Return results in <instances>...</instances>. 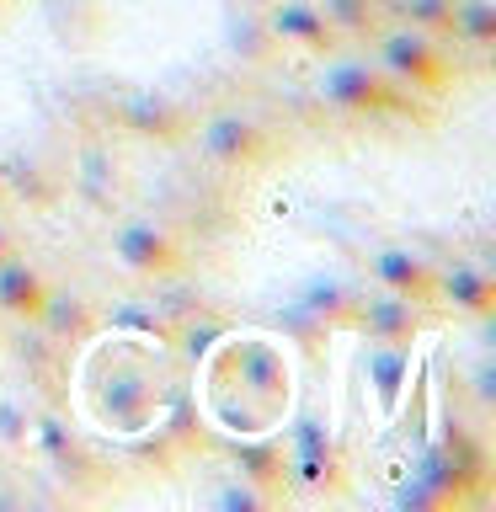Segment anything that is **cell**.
I'll return each instance as SVG.
<instances>
[{
  "label": "cell",
  "instance_id": "9",
  "mask_svg": "<svg viewBox=\"0 0 496 512\" xmlns=\"http://www.w3.org/2000/svg\"><path fill=\"white\" fill-rule=\"evenodd\" d=\"M32 326L48 331L54 342H86V336L96 331V315H91V304L75 299V294H48L43 315L32 320Z\"/></svg>",
  "mask_w": 496,
  "mask_h": 512
},
{
  "label": "cell",
  "instance_id": "8",
  "mask_svg": "<svg viewBox=\"0 0 496 512\" xmlns=\"http://www.w3.org/2000/svg\"><path fill=\"white\" fill-rule=\"evenodd\" d=\"M368 374H374V384H379L384 416H395L400 384L411 379V347L406 342H368Z\"/></svg>",
  "mask_w": 496,
  "mask_h": 512
},
{
  "label": "cell",
  "instance_id": "1",
  "mask_svg": "<svg viewBox=\"0 0 496 512\" xmlns=\"http://www.w3.org/2000/svg\"><path fill=\"white\" fill-rule=\"evenodd\" d=\"M379 59H384V70H390L400 86H422V91H443V80H448V54H443V43L432 38V32H390V38L379 43Z\"/></svg>",
  "mask_w": 496,
  "mask_h": 512
},
{
  "label": "cell",
  "instance_id": "6",
  "mask_svg": "<svg viewBox=\"0 0 496 512\" xmlns=\"http://www.w3.org/2000/svg\"><path fill=\"white\" fill-rule=\"evenodd\" d=\"M48 294H54V288H48V278L32 262H0V310L6 315H16V320H38L43 315V304H48Z\"/></svg>",
  "mask_w": 496,
  "mask_h": 512
},
{
  "label": "cell",
  "instance_id": "11",
  "mask_svg": "<svg viewBox=\"0 0 496 512\" xmlns=\"http://www.w3.org/2000/svg\"><path fill=\"white\" fill-rule=\"evenodd\" d=\"M363 331H368V342H411V331H416V304L406 299H374L363 310Z\"/></svg>",
  "mask_w": 496,
  "mask_h": 512
},
{
  "label": "cell",
  "instance_id": "15",
  "mask_svg": "<svg viewBox=\"0 0 496 512\" xmlns=\"http://www.w3.org/2000/svg\"><path fill=\"white\" fill-rule=\"evenodd\" d=\"M326 22H336L342 32H368V22H374V6L368 0H326Z\"/></svg>",
  "mask_w": 496,
  "mask_h": 512
},
{
  "label": "cell",
  "instance_id": "12",
  "mask_svg": "<svg viewBox=\"0 0 496 512\" xmlns=\"http://www.w3.org/2000/svg\"><path fill=\"white\" fill-rule=\"evenodd\" d=\"M128 128H134V134H150V139H176L182 134V112H176L166 96H139V102L128 107Z\"/></svg>",
  "mask_w": 496,
  "mask_h": 512
},
{
  "label": "cell",
  "instance_id": "16",
  "mask_svg": "<svg viewBox=\"0 0 496 512\" xmlns=\"http://www.w3.org/2000/svg\"><path fill=\"white\" fill-rule=\"evenodd\" d=\"M112 326H123V331H144V336H160V342H166V320H160L155 310H144V304H128L123 315H112Z\"/></svg>",
  "mask_w": 496,
  "mask_h": 512
},
{
  "label": "cell",
  "instance_id": "13",
  "mask_svg": "<svg viewBox=\"0 0 496 512\" xmlns=\"http://www.w3.org/2000/svg\"><path fill=\"white\" fill-rule=\"evenodd\" d=\"M6 182L11 192L22 198L27 208H48L59 198V187H54V176H48L43 166H32V160H11V171H6Z\"/></svg>",
  "mask_w": 496,
  "mask_h": 512
},
{
  "label": "cell",
  "instance_id": "14",
  "mask_svg": "<svg viewBox=\"0 0 496 512\" xmlns=\"http://www.w3.org/2000/svg\"><path fill=\"white\" fill-rule=\"evenodd\" d=\"M395 11L406 16L416 32H432V38H443V32H454L459 0H395Z\"/></svg>",
  "mask_w": 496,
  "mask_h": 512
},
{
  "label": "cell",
  "instance_id": "2",
  "mask_svg": "<svg viewBox=\"0 0 496 512\" xmlns=\"http://www.w3.org/2000/svg\"><path fill=\"white\" fill-rule=\"evenodd\" d=\"M118 262L128 272H139V278H171V272L187 262V251H182V240H176L166 224L134 219V224L118 230Z\"/></svg>",
  "mask_w": 496,
  "mask_h": 512
},
{
  "label": "cell",
  "instance_id": "7",
  "mask_svg": "<svg viewBox=\"0 0 496 512\" xmlns=\"http://www.w3.org/2000/svg\"><path fill=\"white\" fill-rule=\"evenodd\" d=\"M267 32L283 43H299V48H326L331 43V22L315 0H283V6L267 16Z\"/></svg>",
  "mask_w": 496,
  "mask_h": 512
},
{
  "label": "cell",
  "instance_id": "18",
  "mask_svg": "<svg viewBox=\"0 0 496 512\" xmlns=\"http://www.w3.org/2000/svg\"><path fill=\"white\" fill-rule=\"evenodd\" d=\"M6 256H11V224L0 219V262H6Z\"/></svg>",
  "mask_w": 496,
  "mask_h": 512
},
{
  "label": "cell",
  "instance_id": "3",
  "mask_svg": "<svg viewBox=\"0 0 496 512\" xmlns=\"http://www.w3.org/2000/svg\"><path fill=\"white\" fill-rule=\"evenodd\" d=\"M320 96H326L331 107L342 112H390L395 91L390 80H384L379 70H368V64H336V70H326V80H320Z\"/></svg>",
  "mask_w": 496,
  "mask_h": 512
},
{
  "label": "cell",
  "instance_id": "10",
  "mask_svg": "<svg viewBox=\"0 0 496 512\" xmlns=\"http://www.w3.org/2000/svg\"><path fill=\"white\" fill-rule=\"evenodd\" d=\"M438 294L448 304H459V310H470V315H491V304H496V288H491V278L480 267H448V272H438Z\"/></svg>",
  "mask_w": 496,
  "mask_h": 512
},
{
  "label": "cell",
  "instance_id": "5",
  "mask_svg": "<svg viewBox=\"0 0 496 512\" xmlns=\"http://www.w3.org/2000/svg\"><path fill=\"white\" fill-rule=\"evenodd\" d=\"M203 144L214 160H224V166H262L267 150H272L267 128L256 118H214L203 128Z\"/></svg>",
  "mask_w": 496,
  "mask_h": 512
},
{
  "label": "cell",
  "instance_id": "4",
  "mask_svg": "<svg viewBox=\"0 0 496 512\" xmlns=\"http://www.w3.org/2000/svg\"><path fill=\"white\" fill-rule=\"evenodd\" d=\"M374 278L384 294H395V299H406V304H432L438 299V267L427 262V256H416V251H379V262H374Z\"/></svg>",
  "mask_w": 496,
  "mask_h": 512
},
{
  "label": "cell",
  "instance_id": "17",
  "mask_svg": "<svg viewBox=\"0 0 496 512\" xmlns=\"http://www.w3.org/2000/svg\"><path fill=\"white\" fill-rule=\"evenodd\" d=\"M235 48H240V54H251V59H256V54H267V43H262V27H251V22H246V27L235 32Z\"/></svg>",
  "mask_w": 496,
  "mask_h": 512
}]
</instances>
